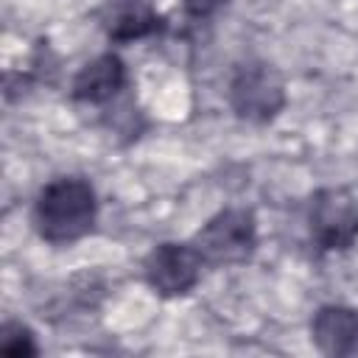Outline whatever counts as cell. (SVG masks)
<instances>
[{
    "instance_id": "obj_1",
    "label": "cell",
    "mask_w": 358,
    "mask_h": 358,
    "mask_svg": "<svg viewBox=\"0 0 358 358\" xmlns=\"http://www.w3.org/2000/svg\"><path fill=\"white\" fill-rule=\"evenodd\" d=\"M36 235L50 246H70L98 224V193L84 176H56L39 187L31 210Z\"/></svg>"
},
{
    "instance_id": "obj_2",
    "label": "cell",
    "mask_w": 358,
    "mask_h": 358,
    "mask_svg": "<svg viewBox=\"0 0 358 358\" xmlns=\"http://www.w3.org/2000/svg\"><path fill=\"white\" fill-rule=\"evenodd\" d=\"M227 101L238 120L266 126L288 106V90L282 73L266 59L241 62L227 84Z\"/></svg>"
},
{
    "instance_id": "obj_3",
    "label": "cell",
    "mask_w": 358,
    "mask_h": 358,
    "mask_svg": "<svg viewBox=\"0 0 358 358\" xmlns=\"http://www.w3.org/2000/svg\"><path fill=\"white\" fill-rule=\"evenodd\" d=\"M190 243L207 268L243 266L257 252V218L249 207H224L196 229Z\"/></svg>"
},
{
    "instance_id": "obj_4",
    "label": "cell",
    "mask_w": 358,
    "mask_h": 358,
    "mask_svg": "<svg viewBox=\"0 0 358 358\" xmlns=\"http://www.w3.org/2000/svg\"><path fill=\"white\" fill-rule=\"evenodd\" d=\"M308 235L319 252H347L358 243V193L333 185L308 201Z\"/></svg>"
},
{
    "instance_id": "obj_5",
    "label": "cell",
    "mask_w": 358,
    "mask_h": 358,
    "mask_svg": "<svg viewBox=\"0 0 358 358\" xmlns=\"http://www.w3.org/2000/svg\"><path fill=\"white\" fill-rule=\"evenodd\" d=\"M204 268L207 266L190 241H162L145 255L143 280L157 296L176 299L201 282Z\"/></svg>"
},
{
    "instance_id": "obj_6",
    "label": "cell",
    "mask_w": 358,
    "mask_h": 358,
    "mask_svg": "<svg viewBox=\"0 0 358 358\" xmlns=\"http://www.w3.org/2000/svg\"><path fill=\"white\" fill-rule=\"evenodd\" d=\"M126 84H129L126 62L115 50H106L78 67V73L70 81V98L76 103L103 106L112 103L126 90Z\"/></svg>"
},
{
    "instance_id": "obj_7",
    "label": "cell",
    "mask_w": 358,
    "mask_h": 358,
    "mask_svg": "<svg viewBox=\"0 0 358 358\" xmlns=\"http://www.w3.org/2000/svg\"><path fill=\"white\" fill-rule=\"evenodd\" d=\"M98 25L115 45H129L154 36L165 28V17L151 0H103L98 8Z\"/></svg>"
},
{
    "instance_id": "obj_8",
    "label": "cell",
    "mask_w": 358,
    "mask_h": 358,
    "mask_svg": "<svg viewBox=\"0 0 358 358\" xmlns=\"http://www.w3.org/2000/svg\"><path fill=\"white\" fill-rule=\"evenodd\" d=\"M310 341L333 358L358 355V308L322 305L310 316Z\"/></svg>"
},
{
    "instance_id": "obj_9",
    "label": "cell",
    "mask_w": 358,
    "mask_h": 358,
    "mask_svg": "<svg viewBox=\"0 0 358 358\" xmlns=\"http://www.w3.org/2000/svg\"><path fill=\"white\" fill-rule=\"evenodd\" d=\"M0 352L8 355V358H31V355H39V344H36L34 330L25 322L6 319L3 322V330H0Z\"/></svg>"
},
{
    "instance_id": "obj_10",
    "label": "cell",
    "mask_w": 358,
    "mask_h": 358,
    "mask_svg": "<svg viewBox=\"0 0 358 358\" xmlns=\"http://www.w3.org/2000/svg\"><path fill=\"white\" fill-rule=\"evenodd\" d=\"M182 3V11L187 20H196V22H204L210 17H215L229 0H179Z\"/></svg>"
}]
</instances>
